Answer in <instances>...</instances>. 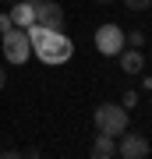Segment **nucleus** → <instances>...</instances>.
<instances>
[{
    "mask_svg": "<svg viewBox=\"0 0 152 159\" xmlns=\"http://www.w3.org/2000/svg\"><path fill=\"white\" fill-rule=\"evenodd\" d=\"M28 39H32V53L43 64H67L74 53V43L60 29H43V25H28Z\"/></svg>",
    "mask_w": 152,
    "mask_h": 159,
    "instance_id": "nucleus-1",
    "label": "nucleus"
},
{
    "mask_svg": "<svg viewBox=\"0 0 152 159\" xmlns=\"http://www.w3.org/2000/svg\"><path fill=\"white\" fill-rule=\"evenodd\" d=\"M96 131L99 134H124L127 131V110L120 106V102H103L96 110Z\"/></svg>",
    "mask_w": 152,
    "mask_h": 159,
    "instance_id": "nucleus-2",
    "label": "nucleus"
},
{
    "mask_svg": "<svg viewBox=\"0 0 152 159\" xmlns=\"http://www.w3.org/2000/svg\"><path fill=\"white\" fill-rule=\"evenodd\" d=\"M28 53H32V39H28V32L18 29V25H11V29L4 32V57H7V64H25Z\"/></svg>",
    "mask_w": 152,
    "mask_h": 159,
    "instance_id": "nucleus-3",
    "label": "nucleus"
},
{
    "mask_svg": "<svg viewBox=\"0 0 152 159\" xmlns=\"http://www.w3.org/2000/svg\"><path fill=\"white\" fill-rule=\"evenodd\" d=\"M124 46H127V39H124V32H120V25L106 21V25L96 29V50L103 53V57H117Z\"/></svg>",
    "mask_w": 152,
    "mask_h": 159,
    "instance_id": "nucleus-4",
    "label": "nucleus"
},
{
    "mask_svg": "<svg viewBox=\"0 0 152 159\" xmlns=\"http://www.w3.org/2000/svg\"><path fill=\"white\" fill-rule=\"evenodd\" d=\"M32 11H35V21L32 25H43V29H64V7L57 0H32Z\"/></svg>",
    "mask_w": 152,
    "mask_h": 159,
    "instance_id": "nucleus-5",
    "label": "nucleus"
},
{
    "mask_svg": "<svg viewBox=\"0 0 152 159\" xmlns=\"http://www.w3.org/2000/svg\"><path fill=\"white\" fill-rule=\"evenodd\" d=\"M117 156H124V159H145L149 156V138L145 134H127L124 131V138H120V145H117Z\"/></svg>",
    "mask_w": 152,
    "mask_h": 159,
    "instance_id": "nucleus-6",
    "label": "nucleus"
},
{
    "mask_svg": "<svg viewBox=\"0 0 152 159\" xmlns=\"http://www.w3.org/2000/svg\"><path fill=\"white\" fill-rule=\"evenodd\" d=\"M32 21H35L32 0H14V4H11V25H18V29H28Z\"/></svg>",
    "mask_w": 152,
    "mask_h": 159,
    "instance_id": "nucleus-7",
    "label": "nucleus"
},
{
    "mask_svg": "<svg viewBox=\"0 0 152 159\" xmlns=\"http://www.w3.org/2000/svg\"><path fill=\"white\" fill-rule=\"evenodd\" d=\"M117 57H120V71H124V74H138V71H141V64H145L141 50H135V46H131V50H120Z\"/></svg>",
    "mask_w": 152,
    "mask_h": 159,
    "instance_id": "nucleus-8",
    "label": "nucleus"
},
{
    "mask_svg": "<svg viewBox=\"0 0 152 159\" xmlns=\"http://www.w3.org/2000/svg\"><path fill=\"white\" fill-rule=\"evenodd\" d=\"M113 156H117L113 134H96V142H92V159H113Z\"/></svg>",
    "mask_w": 152,
    "mask_h": 159,
    "instance_id": "nucleus-9",
    "label": "nucleus"
},
{
    "mask_svg": "<svg viewBox=\"0 0 152 159\" xmlns=\"http://www.w3.org/2000/svg\"><path fill=\"white\" fill-rule=\"evenodd\" d=\"M135 102H138V92H135V89H127L124 96H120V106H124V110H127V106H135Z\"/></svg>",
    "mask_w": 152,
    "mask_h": 159,
    "instance_id": "nucleus-10",
    "label": "nucleus"
},
{
    "mask_svg": "<svg viewBox=\"0 0 152 159\" xmlns=\"http://www.w3.org/2000/svg\"><path fill=\"white\" fill-rule=\"evenodd\" d=\"M124 39H127V46H135V50L145 46V35H141V32H131V35H124Z\"/></svg>",
    "mask_w": 152,
    "mask_h": 159,
    "instance_id": "nucleus-11",
    "label": "nucleus"
},
{
    "mask_svg": "<svg viewBox=\"0 0 152 159\" xmlns=\"http://www.w3.org/2000/svg\"><path fill=\"white\" fill-rule=\"evenodd\" d=\"M124 4L131 7V11H145V7H152V0H124Z\"/></svg>",
    "mask_w": 152,
    "mask_h": 159,
    "instance_id": "nucleus-12",
    "label": "nucleus"
},
{
    "mask_svg": "<svg viewBox=\"0 0 152 159\" xmlns=\"http://www.w3.org/2000/svg\"><path fill=\"white\" fill-rule=\"evenodd\" d=\"M7 29H11V14H0V35H4Z\"/></svg>",
    "mask_w": 152,
    "mask_h": 159,
    "instance_id": "nucleus-13",
    "label": "nucleus"
},
{
    "mask_svg": "<svg viewBox=\"0 0 152 159\" xmlns=\"http://www.w3.org/2000/svg\"><path fill=\"white\" fill-rule=\"evenodd\" d=\"M4 85H7V71L0 67V89H4Z\"/></svg>",
    "mask_w": 152,
    "mask_h": 159,
    "instance_id": "nucleus-14",
    "label": "nucleus"
},
{
    "mask_svg": "<svg viewBox=\"0 0 152 159\" xmlns=\"http://www.w3.org/2000/svg\"><path fill=\"white\" fill-rule=\"evenodd\" d=\"M96 4H110V0H96Z\"/></svg>",
    "mask_w": 152,
    "mask_h": 159,
    "instance_id": "nucleus-15",
    "label": "nucleus"
},
{
    "mask_svg": "<svg viewBox=\"0 0 152 159\" xmlns=\"http://www.w3.org/2000/svg\"><path fill=\"white\" fill-rule=\"evenodd\" d=\"M7 4H14V0H7Z\"/></svg>",
    "mask_w": 152,
    "mask_h": 159,
    "instance_id": "nucleus-16",
    "label": "nucleus"
}]
</instances>
